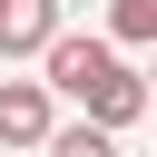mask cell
Masks as SVG:
<instances>
[{"label":"cell","mask_w":157,"mask_h":157,"mask_svg":"<svg viewBox=\"0 0 157 157\" xmlns=\"http://www.w3.org/2000/svg\"><path fill=\"white\" fill-rule=\"evenodd\" d=\"M39 78H49L59 98H78V108H88V98H98V78H118V49H108V39H78V29H59V39L39 49Z\"/></svg>","instance_id":"6da1fadb"},{"label":"cell","mask_w":157,"mask_h":157,"mask_svg":"<svg viewBox=\"0 0 157 157\" xmlns=\"http://www.w3.org/2000/svg\"><path fill=\"white\" fill-rule=\"evenodd\" d=\"M59 128V88L49 78H0V147H49Z\"/></svg>","instance_id":"7a4b0ae2"},{"label":"cell","mask_w":157,"mask_h":157,"mask_svg":"<svg viewBox=\"0 0 157 157\" xmlns=\"http://www.w3.org/2000/svg\"><path fill=\"white\" fill-rule=\"evenodd\" d=\"M59 39V0H0V59H39Z\"/></svg>","instance_id":"3957f363"},{"label":"cell","mask_w":157,"mask_h":157,"mask_svg":"<svg viewBox=\"0 0 157 157\" xmlns=\"http://www.w3.org/2000/svg\"><path fill=\"white\" fill-rule=\"evenodd\" d=\"M39 157H118V128H108V118H59Z\"/></svg>","instance_id":"277c9868"},{"label":"cell","mask_w":157,"mask_h":157,"mask_svg":"<svg viewBox=\"0 0 157 157\" xmlns=\"http://www.w3.org/2000/svg\"><path fill=\"white\" fill-rule=\"evenodd\" d=\"M137 108H147V78H128V69H118V78H98V98H88V118H108V128H128Z\"/></svg>","instance_id":"5b68a950"},{"label":"cell","mask_w":157,"mask_h":157,"mask_svg":"<svg viewBox=\"0 0 157 157\" xmlns=\"http://www.w3.org/2000/svg\"><path fill=\"white\" fill-rule=\"evenodd\" d=\"M108 39H128V49H157V0H108Z\"/></svg>","instance_id":"8992f818"}]
</instances>
